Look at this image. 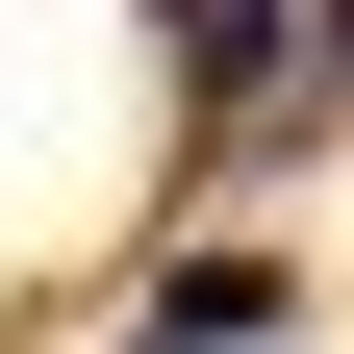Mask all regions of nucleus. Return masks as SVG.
<instances>
[{"label":"nucleus","instance_id":"obj_3","mask_svg":"<svg viewBox=\"0 0 354 354\" xmlns=\"http://www.w3.org/2000/svg\"><path fill=\"white\" fill-rule=\"evenodd\" d=\"M304 26H329V76H354V0H304Z\"/></svg>","mask_w":354,"mask_h":354},{"label":"nucleus","instance_id":"obj_1","mask_svg":"<svg viewBox=\"0 0 354 354\" xmlns=\"http://www.w3.org/2000/svg\"><path fill=\"white\" fill-rule=\"evenodd\" d=\"M152 51H177L203 127H279V76H329V26H304V0H152Z\"/></svg>","mask_w":354,"mask_h":354},{"label":"nucleus","instance_id":"obj_2","mask_svg":"<svg viewBox=\"0 0 354 354\" xmlns=\"http://www.w3.org/2000/svg\"><path fill=\"white\" fill-rule=\"evenodd\" d=\"M127 329H152V354H279V329H304V279H279V253H177Z\"/></svg>","mask_w":354,"mask_h":354}]
</instances>
